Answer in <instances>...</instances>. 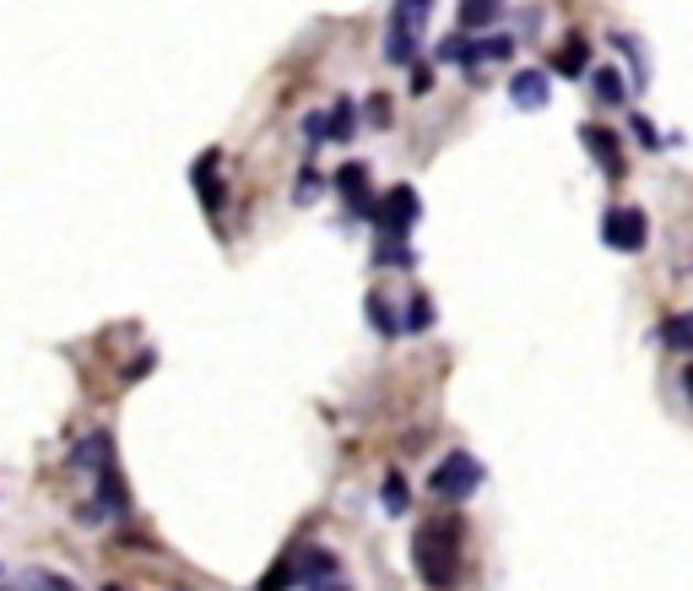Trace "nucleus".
<instances>
[{"mask_svg":"<svg viewBox=\"0 0 693 591\" xmlns=\"http://www.w3.org/2000/svg\"><path fill=\"white\" fill-rule=\"evenodd\" d=\"M412 565L429 587H455L461 576V522L444 516V522H423L418 537H412Z\"/></svg>","mask_w":693,"mask_h":591,"instance_id":"nucleus-1","label":"nucleus"},{"mask_svg":"<svg viewBox=\"0 0 693 591\" xmlns=\"http://www.w3.org/2000/svg\"><path fill=\"white\" fill-rule=\"evenodd\" d=\"M429 488H434L440 499H466V494H477V488H483V461L466 456V451H450V456L434 466Z\"/></svg>","mask_w":693,"mask_h":591,"instance_id":"nucleus-2","label":"nucleus"},{"mask_svg":"<svg viewBox=\"0 0 693 591\" xmlns=\"http://www.w3.org/2000/svg\"><path fill=\"white\" fill-rule=\"evenodd\" d=\"M645 234H650V223H645V212L639 206H607V217H602V245L607 250H645Z\"/></svg>","mask_w":693,"mask_h":591,"instance_id":"nucleus-3","label":"nucleus"},{"mask_svg":"<svg viewBox=\"0 0 693 591\" xmlns=\"http://www.w3.org/2000/svg\"><path fill=\"white\" fill-rule=\"evenodd\" d=\"M418 33H423V17H412L407 6H396V11H390V28H385V61L407 66V61L418 55Z\"/></svg>","mask_w":693,"mask_h":591,"instance_id":"nucleus-4","label":"nucleus"},{"mask_svg":"<svg viewBox=\"0 0 693 591\" xmlns=\"http://www.w3.org/2000/svg\"><path fill=\"white\" fill-rule=\"evenodd\" d=\"M375 217L390 239H407V228L418 223V191H412V185H390V196L379 201Z\"/></svg>","mask_w":693,"mask_h":591,"instance_id":"nucleus-5","label":"nucleus"},{"mask_svg":"<svg viewBox=\"0 0 693 591\" xmlns=\"http://www.w3.org/2000/svg\"><path fill=\"white\" fill-rule=\"evenodd\" d=\"M336 191L347 196V206H353L358 217H375L379 212L375 201H369V169H364V163H347V169L336 174Z\"/></svg>","mask_w":693,"mask_h":591,"instance_id":"nucleus-6","label":"nucleus"},{"mask_svg":"<svg viewBox=\"0 0 693 591\" xmlns=\"http://www.w3.org/2000/svg\"><path fill=\"white\" fill-rule=\"evenodd\" d=\"M580 141L591 147V158H596V163H602L613 180L624 174V152H618V136H613V131H602V126H585V131H580Z\"/></svg>","mask_w":693,"mask_h":591,"instance_id":"nucleus-7","label":"nucleus"},{"mask_svg":"<svg viewBox=\"0 0 693 591\" xmlns=\"http://www.w3.org/2000/svg\"><path fill=\"white\" fill-rule=\"evenodd\" d=\"M509 98L520 109H542L548 104V71H515L509 76Z\"/></svg>","mask_w":693,"mask_h":591,"instance_id":"nucleus-8","label":"nucleus"},{"mask_svg":"<svg viewBox=\"0 0 693 591\" xmlns=\"http://www.w3.org/2000/svg\"><path fill=\"white\" fill-rule=\"evenodd\" d=\"M585 55H591V50H585V39L574 33V39H564V44L553 50V71H559V76H585Z\"/></svg>","mask_w":693,"mask_h":591,"instance_id":"nucleus-9","label":"nucleus"},{"mask_svg":"<svg viewBox=\"0 0 693 591\" xmlns=\"http://www.w3.org/2000/svg\"><path fill=\"white\" fill-rule=\"evenodd\" d=\"M109 445H115V440H109V434L98 429L93 440H82V451H76V466H93V472H109V466H115V456H109Z\"/></svg>","mask_w":693,"mask_h":591,"instance_id":"nucleus-10","label":"nucleus"},{"mask_svg":"<svg viewBox=\"0 0 693 591\" xmlns=\"http://www.w3.org/2000/svg\"><path fill=\"white\" fill-rule=\"evenodd\" d=\"M98 505H104L109 516H120V511H126V488H120L115 466H109V472H98Z\"/></svg>","mask_w":693,"mask_h":591,"instance_id":"nucleus-11","label":"nucleus"},{"mask_svg":"<svg viewBox=\"0 0 693 591\" xmlns=\"http://www.w3.org/2000/svg\"><path fill=\"white\" fill-rule=\"evenodd\" d=\"M661 342L678 347V353H693V315H672V321L661 326Z\"/></svg>","mask_w":693,"mask_h":591,"instance_id":"nucleus-12","label":"nucleus"},{"mask_svg":"<svg viewBox=\"0 0 693 591\" xmlns=\"http://www.w3.org/2000/svg\"><path fill=\"white\" fill-rule=\"evenodd\" d=\"M379 505H385V516H401V511H407V477H401V472H390V477H385Z\"/></svg>","mask_w":693,"mask_h":591,"instance_id":"nucleus-13","label":"nucleus"},{"mask_svg":"<svg viewBox=\"0 0 693 591\" xmlns=\"http://www.w3.org/2000/svg\"><path fill=\"white\" fill-rule=\"evenodd\" d=\"M591 82H596V98H602V104H624V93H629V87H624V76H618L613 66H602Z\"/></svg>","mask_w":693,"mask_h":591,"instance_id":"nucleus-14","label":"nucleus"},{"mask_svg":"<svg viewBox=\"0 0 693 591\" xmlns=\"http://www.w3.org/2000/svg\"><path fill=\"white\" fill-rule=\"evenodd\" d=\"M499 0H461V28H488Z\"/></svg>","mask_w":693,"mask_h":591,"instance_id":"nucleus-15","label":"nucleus"},{"mask_svg":"<svg viewBox=\"0 0 693 591\" xmlns=\"http://www.w3.org/2000/svg\"><path fill=\"white\" fill-rule=\"evenodd\" d=\"M353 126H358V115H353V104L342 98V104L331 109V120H325V136H336V141H347V136H353Z\"/></svg>","mask_w":693,"mask_h":591,"instance_id":"nucleus-16","label":"nucleus"},{"mask_svg":"<svg viewBox=\"0 0 693 591\" xmlns=\"http://www.w3.org/2000/svg\"><path fill=\"white\" fill-rule=\"evenodd\" d=\"M369 321H375L379 336H396V331H401V326H396V310H385V299H379V293L369 299Z\"/></svg>","mask_w":693,"mask_h":591,"instance_id":"nucleus-17","label":"nucleus"},{"mask_svg":"<svg viewBox=\"0 0 693 591\" xmlns=\"http://www.w3.org/2000/svg\"><path fill=\"white\" fill-rule=\"evenodd\" d=\"M429 326H434V304L418 293V299H412V310H407V331H429Z\"/></svg>","mask_w":693,"mask_h":591,"instance_id":"nucleus-18","label":"nucleus"},{"mask_svg":"<svg viewBox=\"0 0 693 591\" xmlns=\"http://www.w3.org/2000/svg\"><path fill=\"white\" fill-rule=\"evenodd\" d=\"M22 591H76L65 576H44V570H33L28 581H22Z\"/></svg>","mask_w":693,"mask_h":591,"instance_id":"nucleus-19","label":"nucleus"},{"mask_svg":"<svg viewBox=\"0 0 693 591\" xmlns=\"http://www.w3.org/2000/svg\"><path fill=\"white\" fill-rule=\"evenodd\" d=\"M509 55V39H483V44H472V66L477 61H505Z\"/></svg>","mask_w":693,"mask_h":591,"instance_id":"nucleus-20","label":"nucleus"},{"mask_svg":"<svg viewBox=\"0 0 693 591\" xmlns=\"http://www.w3.org/2000/svg\"><path fill=\"white\" fill-rule=\"evenodd\" d=\"M315 196H320V174H315V169H304V174H299V191H293V201H299V206H310Z\"/></svg>","mask_w":693,"mask_h":591,"instance_id":"nucleus-21","label":"nucleus"},{"mask_svg":"<svg viewBox=\"0 0 693 591\" xmlns=\"http://www.w3.org/2000/svg\"><path fill=\"white\" fill-rule=\"evenodd\" d=\"M288 576H293V570H288V565H277V570H271V576H266V581H260L255 591H288V587H293Z\"/></svg>","mask_w":693,"mask_h":591,"instance_id":"nucleus-22","label":"nucleus"},{"mask_svg":"<svg viewBox=\"0 0 693 591\" xmlns=\"http://www.w3.org/2000/svg\"><path fill=\"white\" fill-rule=\"evenodd\" d=\"M634 136H639V141H645V147H650V152H656V147H661V136H656V126H650V120H634Z\"/></svg>","mask_w":693,"mask_h":591,"instance_id":"nucleus-23","label":"nucleus"},{"mask_svg":"<svg viewBox=\"0 0 693 591\" xmlns=\"http://www.w3.org/2000/svg\"><path fill=\"white\" fill-rule=\"evenodd\" d=\"M147 369H152V353H141V358H136V364H126V380H141V375H147Z\"/></svg>","mask_w":693,"mask_h":591,"instance_id":"nucleus-24","label":"nucleus"},{"mask_svg":"<svg viewBox=\"0 0 693 591\" xmlns=\"http://www.w3.org/2000/svg\"><path fill=\"white\" fill-rule=\"evenodd\" d=\"M396 6H407V11L423 17V22H429V11H434V0H396Z\"/></svg>","mask_w":693,"mask_h":591,"instance_id":"nucleus-25","label":"nucleus"},{"mask_svg":"<svg viewBox=\"0 0 693 591\" xmlns=\"http://www.w3.org/2000/svg\"><path fill=\"white\" fill-rule=\"evenodd\" d=\"M369 120H375V126H390V109H385V98H375V109H369Z\"/></svg>","mask_w":693,"mask_h":591,"instance_id":"nucleus-26","label":"nucleus"},{"mask_svg":"<svg viewBox=\"0 0 693 591\" xmlns=\"http://www.w3.org/2000/svg\"><path fill=\"white\" fill-rule=\"evenodd\" d=\"M310 591H353V587H347L342 576H331V581H320V587H310Z\"/></svg>","mask_w":693,"mask_h":591,"instance_id":"nucleus-27","label":"nucleus"},{"mask_svg":"<svg viewBox=\"0 0 693 591\" xmlns=\"http://www.w3.org/2000/svg\"><path fill=\"white\" fill-rule=\"evenodd\" d=\"M683 391H689V401H693V364L683 369Z\"/></svg>","mask_w":693,"mask_h":591,"instance_id":"nucleus-28","label":"nucleus"},{"mask_svg":"<svg viewBox=\"0 0 693 591\" xmlns=\"http://www.w3.org/2000/svg\"><path fill=\"white\" fill-rule=\"evenodd\" d=\"M109 591H115V587H109Z\"/></svg>","mask_w":693,"mask_h":591,"instance_id":"nucleus-29","label":"nucleus"},{"mask_svg":"<svg viewBox=\"0 0 693 591\" xmlns=\"http://www.w3.org/2000/svg\"><path fill=\"white\" fill-rule=\"evenodd\" d=\"M11 591H17V587H11Z\"/></svg>","mask_w":693,"mask_h":591,"instance_id":"nucleus-30","label":"nucleus"}]
</instances>
